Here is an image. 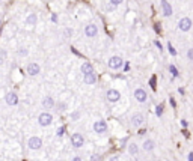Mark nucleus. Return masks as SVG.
Masks as SVG:
<instances>
[{
  "instance_id": "nucleus-19",
  "label": "nucleus",
  "mask_w": 193,
  "mask_h": 161,
  "mask_svg": "<svg viewBox=\"0 0 193 161\" xmlns=\"http://www.w3.org/2000/svg\"><path fill=\"white\" fill-rule=\"evenodd\" d=\"M35 23H36V15H35V14H32V15H29V17H27V24L33 26Z\"/></svg>"
},
{
  "instance_id": "nucleus-5",
  "label": "nucleus",
  "mask_w": 193,
  "mask_h": 161,
  "mask_svg": "<svg viewBox=\"0 0 193 161\" xmlns=\"http://www.w3.org/2000/svg\"><path fill=\"white\" fill-rule=\"evenodd\" d=\"M42 146V142L39 137H30L29 138V148L30 149H39Z\"/></svg>"
},
{
  "instance_id": "nucleus-32",
  "label": "nucleus",
  "mask_w": 193,
  "mask_h": 161,
  "mask_svg": "<svg viewBox=\"0 0 193 161\" xmlns=\"http://www.w3.org/2000/svg\"><path fill=\"white\" fill-rule=\"evenodd\" d=\"M156 45H157V48H161V44H160L159 41H156Z\"/></svg>"
},
{
  "instance_id": "nucleus-30",
  "label": "nucleus",
  "mask_w": 193,
  "mask_h": 161,
  "mask_svg": "<svg viewBox=\"0 0 193 161\" xmlns=\"http://www.w3.org/2000/svg\"><path fill=\"white\" fill-rule=\"evenodd\" d=\"M98 158H100L98 155H94V157H92V161H98Z\"/></svg>"
},
{
  "instance_id": "nucleus-2",
  "label": "nucleus",
  "mask_w": 193,
  "mask_h": 161,
  "mask_svg": "<svg viewBox=\"0 0 193 161\" xmlns=\"http://www.w3.org/2000/svg\"><path fill=\"white\" fill-rule=\"evenodd\" d=\"M178 27H180V30H182V32L190 30V27H192V20H190V18H181L180 23H178Z\"/></svg>"
},
{
  "instance_id": "nucleus-6",
  "label": "nucleus",
  "mask_w": 193,
  "mask_h": 161,
  "mask_svg": "<svg viewBox=\"0 0 193 161\" xmlns=\"http://www.w3.org/2000/svg\"><path fill=\"white\" fill-rule=\"evenodd\" d=\"M134 98H136L139 103H145V101H147V92H145L143 89H136Z\"/></svg>"
},
{
  "instance_id": "nucleus-26",
  "label": "nucleus",
  "mask_w": 193,
  "mask_h": 161,
  "mask_svg": "<svg viewBox=\"0 0 193 161\" xmlns=\"http://www.w3.org/2000/svg\"><path fill=\"white\" fill-rule=\"evenodd\" d=\"M20 54H21V56H26V54H27L26 48H21V50H20Z\"/></svg>"
},
{
  "instance_id": "nucleus-20",
  "label": "nucleus",
  "mask_w": 193,
  "mask_h": 161,
  "mask_svg": "<svg viewBox=\"0 0 193 161\" xmlns=\"http://www.w3.org/2000/svg\"><path fill=\"white\" fill-rule=\"evenodd\" d=\"M169 71L172 72V75H173V77H177V75H178V71H177V68H175L173 65H169Z\"/></svg>"
},
{
  "instance_id": "nucleus-27",
  "label": "nucleus",
  "mask_w": 193,
  "mask_h": 161,
  "mask_svg": "<svg viewBox=\"0 0 193 161\" xmlns=\"http://www.w3.org/2000/svg\"><path fill=\"white\" fill-rule=\"evenodd\" d=\"M110 2H112V3H113V5H119V3H121V2H122V0H110Z\"/></svg>"
},
{
  "instance_id": "nucleus-10",
  "label": "nucleus",
  "mask_w": 193,
  "mask_h": 161,
  "mask_svg": "<svg viewBox=\"0 0 193 161\" xmlns=\"http://www.w3.org/2000/svg\"><path fill=\"white\" fill-rule=\"evenodd\" d=\"M161 8H163V14H164L166 17H170V15H172V6H170L166 0H161Z\"/></svg>"
},
{
  "instance_id": "nucleus-7",
  "label": "nucleus",
  "mask_w": 193,
  "mask_h": 161,
  "mask_svg": "<svg viewBox=\"0 0 193 161\" xmlns=\"http://www.w3.org/2000/svg\"><path fill=\"white\" fill-rule=\"evenodd\" d=\"M97 26H94V24H89V26H86V29H85V33L86 36H89V38H94V36H97Z\"/></svg>"
},
{
  "instance_id": "nucleus-15",
  "label": "nucleus",
  "mask_w": 193,
  "mask_h": 161,
  "mask_svg": "<svg viewBox=\"0 0 193 161\" xmlns=\"http://www.w3.org/2000/svg\"><path fill=\"white\" fill-rule=\"evenodd\" d=\"M97 81V75L92 72V74H86L85 75V83H88V84H94Z\"/></svg>"
},
{
  "instance_id": "nucleus-18",
  "label": "nucleus",
  "mask_w": 193,
  "mask_h": 161,
  "mask_svg": "<svg viewBox=\"0 0 193 161\" xmlns=\"http://www.w3.org/2000/svg\"><path fill=\"white\" fill-rule=\"evenodd\" d=\"M128 152H130V154H133V155L137 154V145H136V143H130V145H128Z\"/></svg>"
},
{
  "instance_id": "nucleus-16",
  "label": "nucleus",
  "mask_w": 193,
  "mask_h": 161,
  "mask_svg": "<svg viewBox=\"0 0 193 161\" xmlns=\"http://www.w3.org/2000/svg\"><path fill=\"white\" fill-rule=\"evenodd\" d=\"M42 105H44L46 108H51V107L55 105V101H53V98H50V96H47L46 100L42 101Z\"/></svg>"
},
{
  "instance_id": "nucleus-31",
  "label": "nucleus",
  "mask_w": 193,
  "mask_h": 161,
  "mask_svg": "<svg viewBox=\"0 0 193 161\" xmlns=\"http://www.w3.org/2000/svg\"><path fill=\"white\" fill-rule=\"evenodd\" d=\"M71 161H81V160H80V157H74Z\"/></svg>"
},
{
  "instance_id": "nucleus-11",
  "label": "nucleus",
  "mask_w": 193,
  "mask_h": 161,
  "mask_svg": "<svg viewBox=\"0 0 193 161\" xmlns=\"http://www.w3.org/2000/svg\"><path fill=\"white\" fill-rule=\"evenodd\" d=\"M27 72H29L30 75L39 74V65H38V63H29V65H27Z\"/></svg>"
},
{
  "instance_id": "nucleus-33",
  "label": "nucleus",
  "mask_w": 193,
  "mask_h": 161,
  "mask_svg": "<svg viewBox=\"0 0 193 161\" xmlns=\"http://www.w3.org/2000/svg\"><path fill=\"white\" fill-rule=\"evenodd\" d=\"M110 161H119V160H118V157H113V158H112Z\"/></svg>"
},
{
  "instance_id": "nucleus-4",
  "label": "nucleus",
  "mask_w": 193,
  "mask_h": 161,
  "mask_svg": "<svg viewBox=\"0 0 193 161\" xmlns=\"http://www.w3.org/2000/svg\"><path fill=\"white\" fill-rule=\"evenodd\" d=\"M71 143H72V146H76V148H80V146H83V143H85V138L81 134H72V137H71Z\"/></svg>"
},
{
  "instance_id": "nucleus-23",
  "label": "nucleus",
  "mask_w": 193,
  "mask_h": 161,
  "mask_svg": "<svg viewBox=\"0 0 193 161\" xmlns=\"http://www.w3.org/2000/svg\"><path fill=\"white\" fill-rule=\"evenodd\" d=\"M149 84H151V87H152V89L156 91V77H152V78H151V81H149Z\"/></svg>"
},
{
  "instance_id": "nucleus-24",
  "label": "nucleus",
  "mask_w": 193,
  "mask_h": 161,
  "mask_svg": "<svg viewBox=\"0 0 193 161\" xmlns=\"http://www.w3.org/2000/svg\"><path fill=\"white\" fill-rule=\"evenodd\" d=\"M187 57L193 60V48H190V50H189V53H187Z\"/></svg>"
},
{
  "instance_id": "nucleus-28",
  "label": "nucleus",
  "mask_w": 193,
  "mask_h": 161,
  "mask_svg": "<svg viewBox=\"0 0 193 161\" xmlns=\"http://www.w3.org/2000/svg\"><path fill=\"white\" fill-rule=\"evenodd\" d=\"M189 161H193V152H190V154H189Z\"/></svg>"
},
{
  "instance_id": "nucleus-8",
  "label": "nucleus",
  "mask_w": 193,
  "mask_h": 161,
  "mask_svg": "<svg viewBox=\"0 0 193 161\" xmlns=\"http://www.w3.org/2000/svg\"><path fill=\"white\" fill-rule=\"evenodd\" d=\"M107 98H109V101H112V103H116L119 98H121V95L118 91H115V89H110L109 92H107Z\"/></svg>"
},
{
  "instance_id": "nucleus-17",
  "label": "nucleus",
  "mask_w": 193,
  "mask_h": 161,
  "mask_svg": "<svg viewBox=\"0 0 193 161\" xmlns=\"http://www.w3.org/2000/svg\"><path fill=\"white\" fill-rule=\"evenodd\" d=\"M143 149L145 150H152L154 149V142H152V140H147V142L143 143Z\"/></svg>"
},
{
  "instance_id": "nucleus-25",
  "label": "nucleus",
  "mask_w": 193,
  "mask_h": 161,
  "mask_svg": "<svg viewBox=\"0 0 193 161\" xmlns=\"http://www.w3.org/2000/svg\"><path fill=\"white\" fill-rule=\"evenodd\" d=\"M64 131H65V128H64V127H62V128H59V129H57V136L60 137V136L64 134Z\"/></svg>"
},
{
  "instance_id": "nucleus-22",
  "label": "nucleus",
  "mask_w": 193,
  "mask_h": 161,
  "mask_svg": "<svg viewBox=\"0 0 193 161\" xmlns=\"http://www.w3.org/2000/svg\"><path fill=\"white\" fill-rule=\"evenodd\" d=\"M156 113H157V116H161V113H163V105H161V104L156 108Z\"/></svg>"
},
{
  "instance_id": "nucleus-13",
  "label": "nucleus",
  "mask_w": 193,
  "mask_h": 161,
  "mask_svg": "<svg viewBox=\"0 0 193 161\" xmlns=\"http://www.w3.org/2000/svg\"><path fill=\"white\" fill-rule=\"evenodd\" d=\"M131 122H133L134 127H140V125L143 124V116L142 115H134L133 117H131Z\"/></svg>"
},
{
  "instance_id": "nucleus-21",
  "label": "nucleus",
  "mask_w": 193,
  "mask_h": 161,
  "mask_svg": "<svg viewBox=\"0 0 193 161\" xmlns=\"http://www.w3.org/2000/svg\"><path fill=\"white\" fill-rule=\"evenodd\" d=\"M168 50H169L170 51V54H172V56H177V51H175V48H173V47H172V44H168Z\"/></svg>"
},
{
  "instance_id": "nucleus-9",
  "label": "nucleus",
  "mask_w": 193,
  "mask_h": 161,
  "mask_svg": "<svg viewBox=\"0 0 193 161\" xmlns=\"http://www.w3.org/2000/svg\"><path fill=\"white\" fill-rule=\"evenodd\" d=\"M94 129H95L97 133H104V131L107 129V125H106L104 121H98V122L94 124Z\"/></svg>"
},
{
  "instance_id": "nucleus-14",
  "label": "nucleus",
  "mask_w": 193,
  "mask_h": 161,
  "mask_svg": "<svg viewBox=\"0 0 193 161\" xmlns=\"http://www.w3.org/2000/svg\"><path fill=\"white\" fill-rule=\"evenodd\" d=\"M81 72L86 75V74H92L94 72V68H92L91 63H88V62H85L83 65H81Z\"/></svg>"
},
{
  "instance_id": "nucleus-29",
  "label": "nucleus",
  "mask_w": 193,
  "mask_h": 161,
  "mask_svg": "<svg viewBox=\"0 0 193 161\" xmlns=\"http://www.w3.org/2000/svg\"><path fill=\"white\" fill-rule=\"evenodd\" d=\"M181 125L186 128V127H187V121H181Z\"/></svg>"
},
{
  "instance_id": "nucleus-3",
  "label": "nucleus",
  "mask_w": 193,
  "mask_h": 161,
  "mask_svg": "<svg viewBox=\"0 0 193 161\" xmlns=\"http://www.w3.org/2000/svg\"><path fill=\"white\" fill-rule=\"evenodd\" d=\"M39 124L42 125V127H47V125H50L51 124V121H53V116L50 115V113H42V115L39 116Z\"/></svg>"
},
{
  "instance_id": "nucleus-12",
  "label": "nucleus",
  "mask_w": 193,
  "mask_h": 161,
  "mask_svg": "<svg viewBox=\"0 0 193 161\" xmlns=\"http://www.w3.org/2000/svg\"><path fill=\"white\" fill-rule=\"evenodd\" d=\"M6 103L9 104V105H15V104L18 103V98H17V95H15L14 92L8 93V95H6Z\"/></svg>"
},
{
  "instance_id": "nucleus-1",
  "label": "nucleus",
  "mask_w": 193,
  "mask_h": 161,
  "mask_svg": "<svg viewBox=\"0 0 193 161\" xmlns=\"http://www.w3.org/2000/svg\"><path fill=\"white\" fill-rule=\"evenodd\" d=\"M122 66V59L118 57V56H113V57L109 59V68L112 69H118Z\"/></svg>"
}]
</instances>
